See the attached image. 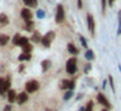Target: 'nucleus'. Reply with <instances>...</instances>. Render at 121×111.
<instances>
[{"label": "nucleus", "instance_id": "obj_34", "mask_svg": "<svg viewBox=\"0 0 121 111\" xmlns=\"http://www.w3.org/2000/svg\"><path fill=\"white\" fill-rule=\"evenodd\" d=\"M24 69H25V67H24V65H20V68H18V71H20V72H22Z\"/></svg>", "mask_w": 121, "mask_h": 111}, {"label": "nucleus", "instance_id": "obj_36", "mask_svg": "<svg viewBox=\"0 0 121 111\" xmlns=\"http://www.w3.org/2000/svg\"><path fill=\"white\" fill-rule=\"evenodd\" d=\"M113 3H115V0H108V4H109V5H112Z\"/></svg>", "mask_w": 121, "mask_h": 111}, {"label": "nucleus", "instance_id": "obj_11", "mask_svg": "<svg viewBox=\"0 0 121 111\" xmlns=\"http://www.w3.org/2000/svg\"><path fill=\"white\" fill-rule=\"evenodd\" d=\"M5 25H8V17H7V14L1 13L0 14V28H4Z\"/></svg>", "mask_w": 121, "mask_h": 111}, {"label": "nucleus", "instance_id": "obj_4", "mask_svg": "<svg viewBox=\"0 0 121 111\" xmlns=\"http://www.w3.org/2000/svg\"><path fill=\"white\" fill-rule=\"evenodd\" d=\"M96 101H98V102H99L104 108H107V110L112 108V105H111V102L108 101V98L105 97V95L103 94V93H98V95H96Z\"/></svg>", "mask_w": 121, "mask_h": 111}, {"label": "nucleus", "instance_id": "obj_28", "mask_svg": "<svg viewBox=\"0 0 121 111\" xmlns=\"http://www.w3.org/2000/svg\"><path fill=\"white\" fill-rule=\"evenodd\" d=\"M79 41H81V43H82V46H83L85 48H87V42H86V39H85V37H79ZM87 50H89V48H87Z\"/></svg>", "mask_w": 121, "mask_h": 111}, {"label": "nucleus", "instance_id": "obj_16", "mask_svg": "<svg viewBox=\"0 0 121 111\" xmlns=\"http://www.w3.org/2000/svg\"><path fill=\"white\" fill-rule=\"evenodd\" d=\"M85 58H86L87 60H94L95 55H94V52H92L91 50H86V52H85Z\"/></svg>", "mask_w": 121, "mask_h": 111}, {"label": "nucleus", "instance_id": "obj_30", "mask_svg": "<svg viewBox=\"0 0 121 111\" xmlns=\"http://www.w3.org/2000/svg\"><path fill=\"white\" fill-rule=\"evenodd\" d=\"M105 5H107V0H102V12H105Z\"/></svg>", "mask_w": 121, "mask_h": 111}, {"label": "nucleus", "instance_id": "obj_1", "mask_svg": "<svg viewBox=\"0 0 121 111\" xmlns=\"http://www.w3.org/2000/svg\"><path fill=\"white\" fill-rule=\"evenodd\" d=\"M9 89H11V80H9V77H7V79L0 77V95H4L5 93H8Z\"/></svg>", "mask_w": 121, "mask_h": 111}, {"label": "nucleus", "instance_id": "obj_32", "mask_svg": "<svg viewBox=\"0 0 121 111\" xmlns=\"http://www.w3.org/2000/svg\"><path fill=\"white\" fill-rule=\"evenodd\" d=\"M4 111H12V105H8L4 107Z\"/></svg>", "mask_w": 121, "mask_h": 111}, {"label": "nucleus", "instance_id": "obj_14", "mask_svg": "<svg viewBox=\"0 0 121 111\" xmlns=\"http://www.w3.org/2000/svg\"><path fill=\"white\" fill-rule=\"evenodd\" d=\"M69 82H70V80H65V79H64L63 81L60 82V89L69 90Z\"/></svg>", "mask_w": 121, "mask_h": 111}, {"label": "nucleus", "instance_id": "obj_26", "mask_svg": "<svg viewBox=\"0 0 121 111\" xmlns=\"http://www.w3.org/2000/svg\"><path fill=\"white\" fill-rule=\"evenodd\" d=\"M33 26H34V22H33V21H27V22H26V30L31 32V30H33Z\"/></svg>", "mask_w": 121, "mask_h": 111}, {"label": "nucleus", "instance_id": "obj_37", "mask_svg": "<svg viewBox=\"0 0 121 111\" xmlns=\"http://www.w3.org/2000/svg\"><path fill=\"white\" fill-rule=\"evenodd\" d=\"M100 111H108V110H107V108H102Z\"/></svg>", "mask_w": 121, "mask_h": 111}, {"label": "nucleus", "instance_id": "obj_6", "mask_svg": "<svg viewBox=\"0 0 121 111\" xmlns=\"http://www.w3.org/2000/svg\"><path fill=\"white\" fill-rule=\"evenodd\" d=\"M64 18H65V13H64V8L61 4H59L57 5V9H56V22L57 24H61V22L64 21Z\"/></svg>", "mask_w": 121, "mask_h": 111}, {"label": "nucleus", "instance_id": "obj_3", "mask_svg": "<svg viewBox=\"0 0 121 111\" xmlns=\"http://www.w3.org/2000/svg\"><path fill=\"white\" fill-rule=\"evenodd\" d=\"M77 59L76 58H70L66 61V72L69 74H74L77 72Z\"/></svg>", "mask_w": 121, "mask_h": 111}, {"label": "nucleus", "instance_id": "obj_17", "mask_svg": "<svg viewBox=\"0 0 121 111\" xmlns=\"http://www.w3.org/2000/svg\"><path fill=\"white\" fill-rule=\"evenodd\" d=\"M33 51V46L31 45H25L22 46V54H30Z\"/></svg>", "mask_w": 121, "mask_h": 111}, {"label": "nucleus", "instance_id": "obj_2", "mask_svg": "<svg viewBox=\"0 0 121 111\" xmlns=\"http://www.w3.org/2000/svg\"><path fill=\"white\" fill-rule=\"evenodd\" d=\"M25 90H26V93H35L39 90V82L35 81V80H30V81L26 82V85H25Z\"/></svg>", "mask_w": 121, "mask_h": 111}, {"label": "nucleus", "instance_id": "obj_35", "mask_svg": "<svg viewBox=\"0 0 121 111\" xmlns=\"http://www.w3.org/2000/svg\"><path fill=\"white\" fill-rule=\"evenodd\" d=\"M82 97H83V94H78V95H77V99H78V101H79V99H81V98H82Z\"/></svg>", "mask_w": 121, "mask_h": 111}, {"label": "nucleus", "instance_id": "obj_31", "mask_svg": "<svg viewBox=\"0 0 121 111\" xmlns=\"http://www.w3.org/2000/svg\"><path fill=\"white\" fill-rule=\"evenodd\" d=\"M89 71H91V64H86L85 65V73H89Z\"/></svg>", "mask_w": 121, "mask_h": 111}, {"label": "nucleus", "instance_id": "obj_22", "mask_svg": "<svg viewBox=\"0 0 121 111\" xmlns=\"http://www.w3.org/2000/svg\"><path fill=\"white\" fill-rule=\"evenodd\" d=\"M92 108H94V102H92V101H89L87 105L83 107V111H92Z\"/></svg>", "mask_w": 121, "mask_h": 111}, {"label": "nucleus", "instance_id": "obj_12", "mask_svg": "<svg viewBox=\"0 0 121 111\" xmlns=\"http://www.w3.org/2000/svg\"><path fill=\"white\" fill-rule=\"evenodd\" d=\"M68 51H69L70 54H73V55H77V54L79 52V50L73 45V43H69V45H68Z\"/></svg>", "mask_w": 121, "mask_h": 111}, {"label": "nucleus", "instance_id": "obj_10", "mask_svg": "<svg viewBox=\"0 0 121 111\" xmlns=\"http://www.w3.org/2000/svg\"><path fill=\"white\" fill-rule=\"evenodd\" d=\"M17 101V93L14 92L13 89H9L8 90V102H9V105H12V103H14Z\"/></svg>", "mask_w": 121, "mask_h": 111}, {"label": "nucleus", "instance_id": "obj_25", "mask_svg": "<svg viewBox=\"0 0 121 111\" xmlns=\"http://www.w3.org/2000/svg\"><path fill=\"white\" fill-rule=\"evenodd\" d=\"M20 38H21V35H20V34H16V35H14V37H13V39H12L13 45L20 46Z\"/></svg>", "mask_w": 121, "mask_h": 111}, {"label": "nucleus", "instance_id": "obj_7", "mask_svg": "<svg viewBox=\"0 0 121 111\" xmlns=\"http://www.w3.org/2000/svg\"><path fill=\"white\" fill-rule=\"evenodd\" d=\"M87 26H89V32L91 33V35L95 34V21H94V17L91 14H87Z\"/></svg>", "mask_w": 121, "mask_h": 111}, {"label": "nucleus", "instance_id": "obj_13", "mask_svg": "<svg viewBox=\"0 0 121 111\" xmlns=\"http://www.w3.org/2000/svg\"><path fill=\"white\" fill-rule=\"evenodd\" d=\"M9 42V37L7 34H1L0 35V46H5Z\"/></svg>", "mask_w": 121, "mask_h": 111}, {"label": "nucleus", "instance_id": "obj_33", "mask_svg": "<svg viewBox=\"0 0 121 111\" xmlns=\"http://www.w3.org/2000/svg\"><path fill=\"white\" fill-rule=\"evenodd\" d=\"M78 8H82V0H78Z\"/></svg>", "mask_w": 121, "mask_h": 111}, {"label": "nucleus", "instance_id": "obj_8", "mask_svg": "<svg viewBox=\"0 0 121 111\" xmlns=\"http://www.w3.org/2000/svg\"><path fill=\"white\" fill-rule=\"evenodd\" d=\"M27 99H29L27 93L26 92H22V93H20V94H17V101H16V102L18 103V105H24V103L27 102Z\"/></svg>", "mask_w": 121, "mask_h": 111}, {"label": "nucleus", "instance_id": "obj_18", "mask_svg": "<svg viewBox=\"0 0 121 111\" xmlns=\"http://www.w3.org/2000/svg\"><path fill=\"white\" fill-rule=\"evenodd\" d=\"M74 95V90H66V93L64 94V101H69Z\"/></svg>", "mask_w": 121, "mask_h": 111}, {"label": "nucleus", "instance_id": "obj_27", "mask_svg": "<svg viewBox=\"0 0 121 111\" xmlns=\"http://www.w3.org/2000/svg\"><path fill=\"white\" fill-rule=\"evenodd\" d=\"M37 16L39 17V18H44V16H46L44 11H42V9H38V12H37Z\"/></svg>", "mask_w": 121, "mask_h": 111}, {"label": "nucleus", "instance_id": "obj_29", "mask_svg": "<svg viewBox=\"0 0 121 111\" xmlns=\"http://www.w3.org/2000/svg\"><path fill=\"white\" fill-rule=\"evenodd\" d=\"M74 88H76V81L70 80V82H69V90H74Z\"/></svg>", "mask_w": 121, "mask_h": 111}, {"label": "nucleus", "instance_id": "obj_21", "mask_svg": "<svg viewBox=\"0 0 121 111\" xmlns=\"http://www.w3.org/2000/svg\"><path fill=\"white\" fill-rule=\"evenodd\" d=\"M24 3L26 4L27 7H37L38 5L37 0H24Z\"/></svg>", "mask_w": 121, "mask_h": 111}, {"label": "nucleus", "instance_id": "obj_20", "mask_svg": "<svg viewBox=\"0 0 121 111\" xmlns=\"http://www.w3.org/2000/svg\"><path fill=\"white\" fill-rule=\"evenodd\" d=\"M108 82H109V85H111V90H112L113 93H116V86H115V81H113V77L111 76H108Z\"/></svg>", "mask_w": 121, "mask_h": 111}, {"label": "nucleus", "instance_id": "obj_5", "mask_svg": "<svg viewBox=\"0 0 121 111\" xmlns=\"http://www.w3.org/2000/svg\"><path fill=\"white\" fill-rule=\"evenodd\" d=\"M53 38H55V33H53V32H48L46 35H43V37H42V41H40V42H42V45L44 46V47H50L51 42L53 41Z\"/></svg>", "mask_w": 121, "mask_h": 111}, {"label": "nucleus", "instance_id": "obj_9", "mask_svg": "<svg viewBox=\"0 0 121 111\" xmlns=\"http://www.w3.org/2000/svg\"><path fill=\"white\" fill-rule=\"evenodd\" d=\"M21 17H22V18H24L26 22H27V21H31L33 13H31V12H30L27 8H24V9L21 11Z\"/></svg>", "mask_w": 121, "mask_h": 111}, {"label": "nucleus", "instance_id": "obj_24", "mask_svg": "<svg viewBox=\"0 0 121 111\" xmlns=\"http://www.w3.org/2000/svg\"><path fill=\"white\" fill-rule=\"evenodd\" d=\"M25 45H29V38L27 37H21L20 38V46H25Z\"/></svg>", "mask_w": 121, "mask_h": 111}, {"label": "nucleus", "instance_id": "obj_15", "mask_svg": "<svg viewBox=\"0 0 121 111\" xmlns=\"http://www.w3.org/2000/svg\"><path fill=\"white\" fill-rule=\"evenodd\" d=\"M50 67H51V61L50 60H43L42 61V71L43 72L48 71V69H50Z\"/></svg>", "mask_w": 121, "mask_h": 111}, {"label": "nucleus", "instance_id": "obj_19", "mask_svg": "<svg viewBox=\"0 0 121 111\" xmlns=\"http://www.w3.org/2000/svg\"><path fill=\"white\" fill-rule=\"evenodd\" d=\"M30 59H31V55H30V54H21V55L18 56V60H20V61L30 60Z\"/></svg>", "mask_w": 121, "mask_h": 111}, {"label": "nucleus", "instance_id": "obj_23", "mask_svg": "<svg viewBox=\"0 0 121 111\" xmlns=\"http://www.w3.org/2000/svg\"><path fill=\"white\" fill-rule=\"evenodd\" d=\"M31 41H33V42H40V41H42V37H40L39 33L35 32L34 34H33V37H31Z\"/></svg>", "mask_w": 121, "mask_h": 111}]
</instances>
